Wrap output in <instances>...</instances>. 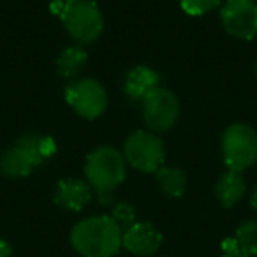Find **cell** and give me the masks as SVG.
Returning a JSON list of instances; mask_svg holds the SVG:
<instances>
[{"mask_svg":"<svg viewBox=\"0 0 257 257\" xmlns=\"http://www.w3.org/2000/svg\"><path fill=\"white\" fill-rule=\"evenodd\" d=\"M123 231L113 217H90L71 231V243L83 257H113L121 248Z\"/></svg>","mask_w":257,"mask_h":257,"instance_id":"obj_1","label":"cell"},{"mask_svg":"<svg viewBox=\"0 0 257 257\" xmlns=\"http://www.w3.org/2000/svg\"><path fill=\"white\" fill-rule=\"evenodd\" d=\"M57 152L53 138L43 134L22 136L0 159V169L9 178L27 176Z\"/></svg>","mask_w":257,"mask_h":257,"instance_id":"obj_2","label":"cell"},{"mask_svg":"<svg viewBox=\"0 0 257 257\" xmlns=\"http://www.w3.org/2000/svg\"><path fill=\"white\" fill-rule=\"evenodd\" d=\"M125 169H127V162L123 159V154L111 147L95 148L86 157V180L92 190L97 192L102 204L109 203V194L121 185V182L125 180Z\"/></svg>","mask_w":257,"mask_h":257,"instance_id":"obj_3","label":"cell"},{"mask_svg":"<svg viewBox=\"0 0 257 257\" xmlns=\"http://www.w3.org/2000/svg\"><path fill=\"white\" fill-rule=\"evenodd\" d=\"M58 16L69 36L79 44L93 43L102 34V13L92 0H69Z\"/></svg>","mask_w":257,"mask_h":257,"instance_id":"obj_4","label":"cell"},{"mask_svg":"<svg viewBox=\"0 0 257 257\" xmlns=\"http://www.w3.org/2000/svg\"><path fill=\"white\" fill-rule=\"evenodd\" d=\"M222 155L229 171H245L257 162V133L245 123L227 127L222 136Z\"/></svg>","mask_w":257,"mask_h":257,"instance_id":"obj_5","label":"cell"},{"mask_svg":"<svg viewBox=\"0 0 257 257\" xmlns=\"http://www.w3.org/2000/svg\"><path fill=\"white\" fill-rule=\"evenodd\" d=\"M123 159L138 171L157 173L166 161L164 143L152 131H136L125 141Z\"/></svg>","mask_w":257,"mask_h":257,"instance_id":"obj_6","label":"cell"},{"mask_svg":"<svg viewBox=\"0 0 257 257\" xmlns=\"http://www.w3.org/2000/svg\"><path fill=\"white\" fill-rule=\"evenodd\" d=\"M67 104L85 120H95L107 107V92L97 79L83 78L65 88Z\"/></svg>","mask_w":257,"mask_h":257,"instance_id":"obj_7","label":"cell"},{"mask_svg":"<svg viewBox=\"0 0 257 257\" xmlns=\"http://www.w3.org/2000/svg\"><path fill=\"white\" fill-rule=\"evenodd\" d=\"M141 104L143 120L152 133H166L175 127L180 116V104L171 90L157 86L141 100Z\"/></svg>","mask_w":257,"mask_h":257,"instance_id":"obj_8","label":"cell"},{"mask_svg":"<svg viewBox=\"0 0 257 257\" xmlns=\"http://www.w3.org/2000/svg\"><path fill=\"white\" fill-rule=\"evenodd\" d=\"M220 20L225 32L236 39L250 41L257 36V4L253 0H225Z\"/></svg>","mask_w":257,"mask_h":257,"instance_id":"obj_9","label":"cell"},{"mask_svg":"<svg viewBox=\"0 0 257 257\" xmlns=\"http://www.w3.org/2000/svg\"><path fill=\"white\" fill-rule=\"evenodd\" d=\"M162 245V236L154 224L150 222H136L123 231L121 236V246L127 248L131 253L141 257L154 255Z\"/></svg>","mask_w":257,"mask_h":257,"instance_id":"obj_10","label":"cell"},{"mask_svg":"<svg viewBox=\"0 0 257 257\" xmlns=\"http://www.w3.org/2000/svg\"><path fill=\"white\" fill-rule=\"evenodd\" d=\"M92 201V187L78 178H65L57 185L55 203L67 211H81Z\"/></svg>","mask_w":257,"mask_h":257,"instance_id":"obj_11","label":"cell"},{"mask_svg":"<svg viewBox=\"0 0 257 257\" xmlns=\"http://www.w3.org/2000/svg\"><path fill=\"white\" fill-rule=\"evenodd\" d=\"M159 86V74L147 65H138L125 76L123 92L133 100H143Z\"/></svg>","mask_w":257,"mask_h":257,"instance_id":"obj_12","label":"cell"},{"mask_svg":"<svg viewBox=\"0 0 257 257\" xmlns=\"http://www.w3.org/2000/svg\"><path fill=\"white\" fill-rule=\"evenodd\" d=\"M246 183L241 173L227 171L218 178L217 187H215V194H217L218 203L224 208H231L245 196Z\"/></svg>","mask_w":257,"mask_h":257,"instance_id":"obj_13","label":"cell"},{"mask_svg":"<svg viewBox=\"0 0 257 257\" xmlns=\"http://www.w3.org/2000/svg\"><path fill=\"white\" fill-rule=\"evenodd\" d=\"M86 62H88V55L81 46H69L58 57L57 72L65 79H74L83 72Z\"/></svg>","mask_w":257,"mask_h":257,"instance_id":"obj_14","label":"cell"},{"mask_svg":"<svg viewBox=\"0 0 257 257\" xmlns=\"http://www.w3.org/2000/svg\"><path fill=\"white\" fill-rule=\"evenodd\" d=\"M157 185L168 197H182L187 190V176L182 169L162 166L157 173Z\"/></svg>","mask_w":257,"mask_h":257,"instance_id":"obj_15","label":"cell"},{"mask_svg":"<svg viewBox=\"0 0 257 257\" xmlns=\"http://www.w3.org/2000/svg\"><path fill=\"white\" fill-rule=\"evenodd\" d=\"M239 250L246 255H257V220H246L238 227L234 236Z\"/></svg>","mask_w":257,"mask_h":257,"instance_id":"obj_16","label":"cell"},{"mask_svg":"<svg viewBox=\"0 0 257 257\" xmlns=\"http://www.w3.org/2000/svg\"><path fill=\"white\" fill-rule=\"evenodd\" d=\"M222 0H180L182 9L190 16H201L206 13L213 11L215 8L220 6Z\"/></svg>","mask_w":257,"mask_h":257,"instance_id":"obj_17","label":"cell"},{"mask_svg":"<svg viewBox=\"0 0 257 257\" xmlns=\"http://www.w3.org/2000/svg\"><path fill=\"white\" fill-rule=\"evenodd\" d=\"M111 217H113V220L120 225L121 231H125V229H128L133 224H136V211H134V208L127 203L116 204Z\"/></svg>","mask_w":257,"mask_h":257,"instance_id":"obj_18","label":"cell"},{"mask_svg":"<svg viewBox=\"0 0 257 257\" xmlns=\"http://www.w3.org/2000/svg\"><path fill=\"white\" fill-rule=\"evenodd\" d=\"M222 250H224V255L222 257H250L239 250V246H238V243H236L234 238L225 239L224 245H222Z\"/></svg>","mask_w":257,"mask_h":257,"instance_id":"obj_19","label":"cell"},{"mask_svg":"<svg viewBox=\"0 0 257 257\" xmlns=\"http://www.w3.org/2000/svg\"><path fill=\"white\" fill-rule=\"evenodd\" d=\"M69 0H50V8L53 11V15H60V11L64 9V6L67 4Z\"/></svg>","mask_w":257,"mask_h":257,"instance_id":"obj_20","label":"cell"},{"mask_svg":"<svg viewBox=\"0 0 257 257\" xmlns=\"http://www.w3.org/2000/svg\"><path fill=\"white\" fill-rule=\"evenodd\" d=\"M9 255H11V248H9V245L4 239H0V257H9Z\"/></svg>","mask_w":257,"mask_h":257,"instance_id":"obj_21","label":"cell"},{"mask_svg":"<svg viewBox=\"0 0 257 257\" xmlns=\"http://www.w3.org/2000/svg\"><path fill=\"white\" fill-rule=\"evenodd\" d=\"M250 203H252V208L257 211V187H255V190L252 192V197H250Z\"/></svg>","mask_w":257,"mask_h":257,"instance_id":"obj_22","label":"cell"},{"mask_svg":"<svg viewBox=\"0 0 257 257\" xmlns=\"http://www.w3.org/2000/svg\"><path fill=\"white\" fill-rule=\"evenodd\" d=\"M255 72H257V64H255Z\"/></svg>","mask_w":257,"mask_h":257,"instance_id":"obj_23","label":"cell"},{"mask_svg":"<svg viewBox=\"0 0 257 257\" xmlns=\"http://www.w3.org/2000/svg\"><path fill=\"white\" fill-rule=\"evenodd\" d=\"M253 2H255V4H257V0H253Z\"/></svg>","mask_w":257,"mask_h":257,"instance_id":"obj_24","label":"cell"}]
</instances>
